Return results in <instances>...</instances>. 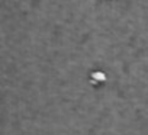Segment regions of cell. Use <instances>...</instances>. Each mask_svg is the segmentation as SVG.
<instances>
[{
  "label": "cell",
  "instance_id": "6da1fadb",
  "mask_svg": "<svg viewBox=\"0 0 148 135\" xmlns=\"http://www.w3.org/2000/svg\"><path fill=\"white\" fill-rule=\"evenodd\" d=\"M93 77H95L96 80H99V82H103V80H105V74H100V73H97V74H93Z\"/></svg>",
  "mask_w": 148,
  "mask_h": 135
}]
</instances>
